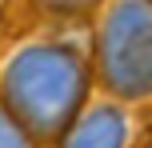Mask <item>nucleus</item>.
Instances as JSON below:
<instances>
[{
    "label": "nucleus",
    "mask_w": 152,
    "mask_h": 148,
    "mask_svg": "<svg viewBox=\"0 0 152 148\" xmlns=\"http://www.w3.org/2000/svg\"><path fill=\"white\" fill-rule=\"evenodd\" d=\"M148 4H152V0H148Z\"/></svg>",
    "instance_id": "nucleus-6"
},
{
    "label": "nucleus",
    "mask_w": 152,
    "mask_h": 148,
    "mask_svg": "<svg viewBox=\"0 0 152 148\" xmlns=\"http://www.w3.org/2000/svg\"><path fill=\"white\" fill-rule=\"evenodd\" d=\"M100 72L108 88L128 100L152 92V4L120 0L104 20L100 36Z\"/></svg>",
    "instance_id": "nucleus-2"
},
{
    "label": "nucleus",
    "mask_w": 152,
    "mask_h": 148,
    "mask_svg": "<svg viewBox=\"0 0 152 148\" xmlns=\"http://www.w3.org/2000/svg\"><path fill=\"white\" fill-rule=\"evenodd\" d=\"M4 96L28 132H60L84 96V64L56 44L24 48L4 68Z\"/></svg>",
    "instance_id": "nucleus-1"
},
{
    "label": "nucleus",
    "mask_w": 152,
    "mask_h": 148,
    "mask_svg": "<svg viewBox=\"0 0 152 148\" xmlns=\"http://www.w3.org/2000/svg\"><path fill=\"white\" fill-rule=\"evenodd\" d=\"M44 8H60V12H76V8H88L92 0H40Z\"/></svg>",
    "instance_id": "nucleus-5"
},
{
    "label": "nucleus",
    "mask_w": 152,
    "mask_h": 148,
    "mask_svg": "<svg viewBox=\"0 0 152 148\" xmlns=\"http://www.w3.org/2000/svg\"><path fill=\"white\" fill-rule=\"evenodd\" d=\"M128 120L120 108H88L80 120L64 132V148H124Z\"/></svg>",
    "instance_id": "nucleus-3"
},
{
    "label": "nucleus",
    "mask_w": 152,
    "mask_h": 148,
    "mask_svg": "<svg viewBox=\"0 0 152 148\" xmlns=\"http://www.w3.org/2000/svg\"><path fill=\"white\" fill-rule=\"evenodd\" d=\"M0 148H32L28 132H24L12 120V112H4V108H0Z\"/></svg>",
    "instance_id": "nucleus-4"
}]
</instances>
